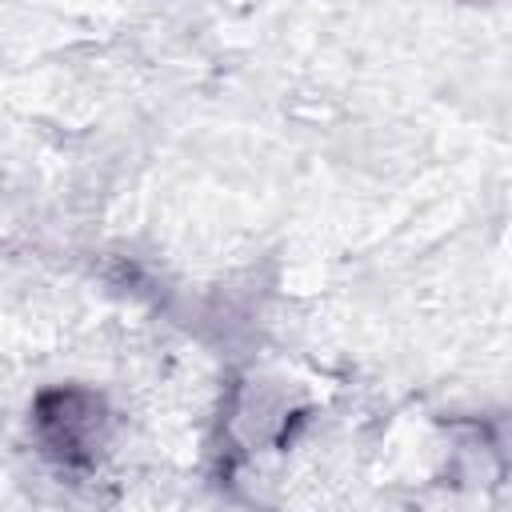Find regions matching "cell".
<instances>
[{
    "label": "cell",
    "mask_w": 512,
    "mask_h": 512,
    "mask_svg": "<svg viewBox=\"0 0 512 512\" xmlns=\"http://www.w3.org/2000/svg\"><path fill=\"white\" fill-rule=\"evenodd\" d=\"M36 428L52 456L64 464H84L104 436V408L88 392H48L36 404Z\"/></svg>",
    "instance_id": "1"
}]
</instances>
